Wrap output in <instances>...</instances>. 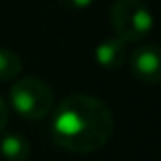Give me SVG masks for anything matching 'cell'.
Instances as JSON below:
<instances>
[{
    "mask_svg": "<svg viewBox=\"0 0 161 161\" xmlns=\"http://www.w3.org/2000/svg\"><path fill=\"white\" fill-rule=\"evenodd\" d=\"M114 133V116L106 103L97 97L76 93L66 97L55 110L51 136L57 146L72 153L101 150Z\"/></svg>",
    "mask_w": 161,
    "mask_h": 161,
    "instance_id": "1",
    "label": "cell"
},
{
    "mask_svg": "<svg viewBox=\"0 0 161 161\" xmlns=\"http://www.w3.org/2000/svg\"><path fill=\"white\" fill-rule=\"evenodd\" d=\"M110 19L116 36L127 44L144 40L153 29V15L142 0H116Z\"/></svg>",
    "mask_w": 161,
    "mask_h": 161,
    "instance_id": "2",
    "label": "cell"
},
{
    "mask_svg": "<svg viewBox=\"0 0 161 161\" xmlns=\"http://www.w3.org/2000/svg\"><path fill=\"white\" fill-rule=\"evenodd\" d=\"M10 103L27 119H42L53 108V91L40 78H21L10 89Z\"/></svg>",
    "mask_w": 161,
    "mask_h": 161,
    "instance_id": "3",
    "label": "cell"
},
{
    "mask_svg": "<svg viewBox=\"0 0 161 161\" xmlns=\"http://www.w3.org/2000/svg\"><path fill=\"white\" fill-rule=\"evenodd\" d=\"M131 72L144 84H161V46L144 44L131 55Z\"/></svg>",
    "mask_w": 161,
    "mask_h": 161,
    "instance_id": "4",
    "label": "cell"
},
{
    "mask_svg": "<svg viewBox=\"0 0 161 161\" xmlns=\"http://www.w3.org/2000/svg\"><path fill=\"white\" fill-rule=\"evenodd\" d=\"M95 59L106 70L119 68L127 59V42H123L118 36L103 40L95 49Z\"/></svg>",
    "mask_w": 161,
    "mask_h": 161,
    "instance_id": "5",
    "label": "cell"
},
{
    "mask_svg": "<svg viewBox=\"0 0 161 161\" xmlns=\"http://www.w3.org/2000/svg\"><path fill=\"white\" fill-rule=\"evenodd\" d=\"M0 153L8 161H25L31 153V146L27 138L12 133V135H6L0 138Z\"/></svg>",
    "mask_w": 161,
    "mask_h": 161,
    "instance_id": "6",
    "label": "cell"
},
{
    "mask_svg": "<svg viewBox=\"0 0 161 161\" xmlns=\"http://www.w3.org/2000/svg\"><path fill=\"white\" fill-rule=\"evenodd\" d=\"M23 68L21 57L12 51V49H0V80L2 82H10L19 76Z\"/></svg>",
    "mask_w": 161,
    "mask_h": 161,
    "instance_id": "7",
    "label": "cell"
},
{
    "mask_svg": "<svg viewBox=\"0 0 161 161\" xmlns=\"http://www.w3.org/2000/svg\"><path fill=\"white\" fill-rule=\"evenodd\" d=\"M95 0H61V4L68 10H87Z\"/></svg>",
    "mask_w": 161,
    "mask_h": 161,
    "instance_id": "8",
    "label": "cell"
},
{
    "mask_svg": "<svg viewBox=\"0 0 161 161\" xmlns=\"http://www.w3.org/2000/svg\"><path fill=\"white\" fill-rule=\"evenodd\" d=\"M6 123H8V104L0 97V131L6 127Z\"/></svg>",
    "mask_w": 161,
    "mask_h": 161,
    "instance_id": "9",
    "label": "cell"
}]
</instances>
